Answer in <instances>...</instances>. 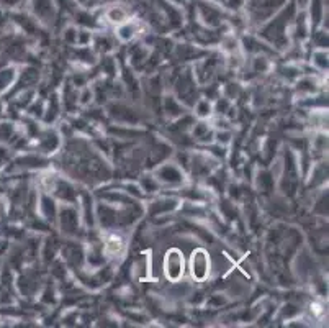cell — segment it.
Segmentation results:
<instances>
[{"label":"cell","instance_id":"cell-1","mask_svg":"<svg viewBox=\"0 0 329 328\" xmlns=\"http://www.w3.org/2000/svg\"><path fill=\"white\" fill-rule=\"evenodd\" d=\"M185 262H183V255L179 250H170L165 255L164 260V272L165 277L172 282H177L183 276Z\"/></svg>","mask_w":329,"mask_h":328},{"label":"cell","instance_id":"cell-2","mask_svg":"<svg viewBox=\"0 0 329 328\" xmlns=\"http://www.w3.org/2000/svg\"><path fill=\"white\" fill-rule=\"evenodd\" d=\"M190 271L193 279L197 281H205L210 274V260L207 256V253L203 250H197L193 251L192 255V261H190Z\"/></svg>","mask_w":329,"mask_h":328},{"label":"cell","instance_id":"cell-3","mask_svg":"<svg viewBox=\"0 0 329 328\" xmlns=\"http://www.w3.org/2000/svg\"><path fill=\"white\" fill-rule=\"evenodd\" d=\"M123 248V240L120 238V236L113 235L110 236L109 240H107L105 243V251L109 253V255H116V253H120Z\"/></svg>","mask_w":329,"mask_h":328},{"label":"cell","instance_id":"cell-4","mask_svg":"<svg viewBox=\"0 0 329 328\" xmlns=\"http://www.w3.org/2000/svg\"><path fill=\"white\" fill-rule=\"evenodd\" d=\"M109 20L113 21V23H125L126 12L121 7H113L109 10Z\"/></svg>","mask_w":329,"mask_h":328}]
</instances>
